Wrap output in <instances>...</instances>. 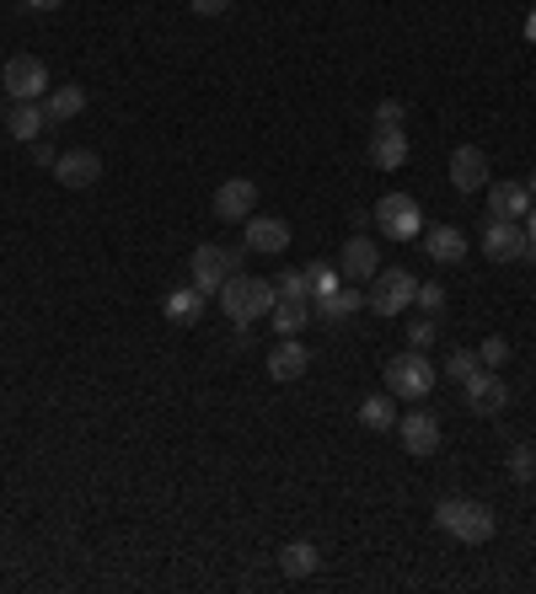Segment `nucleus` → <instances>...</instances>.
Instances as JSON below:
<instances>
[{
    "mask_svg": "<svg viewBox=\"0 0 536 594\" xmlns=\"http://www.w3.org/2000/svg\"><path fill=\"white\" fill-rule=\"evenodd\" d=\"M274 300H280V284H269V278L231 274L226 284H220V306H226V317L237 321V327L263 321L269 311H274Z\"/></svg>",
    "mask_w": 536,
    "mask_h": 594,
    "instance_id": "f257e3e1",
    "label": "nucleus"
},
{
    "mask_svg": "<svg viewBox=\"0 0 536 594\" xmlns=\"http://www.w3.org/2000/svg\"><path fill=\"white\" fill-rule=\"evenodd\" d=\"M435 525H440L446 536H456L461 547L494 541V509L478 504V498H440V504H435Z\"/></svg>",
    "mask_w": 536,
    "mask_h": 594,
    "instance_id": "f03ea898",
    "label": "nucleus"
},
{
    "mask_svg": "<svg viewBox=\"0 0 536 594\" xmlns=\"http://www.w3.org/2000/svg\"><path fill=\"white\" fill-rule=\"evenodd\" d=\"M386 386H392V396H403V402H424V396L440 386V375H435L429 354L408 349V354H392V359H386Z\"/></svg>",
    "mask_w": 536,
    "mask_h": 594,
    "instance_id": "7ed1b4c3",
    "label": "nucleus"
},
{
    "mask_svg": "<svg viewBox=\"0 0 536 594\" xmlns=\"http://www.w3.org/2000/svg\"><path fill=\"white\" fill-rule=\"evenodd\" d=\"M413 295H418V278L408 268H381L371 278V295H365V306H371L375 317H397V311H408Z\"/></svg>",
    "mask_w": 536,
    "mask_h": 594,
    "instance_id": "20e7f679",
    "label": "nucleus"
},
{
    "mask_svg": "<svg viewBox=\"0 0 536 594\" xmlns=\"http://www.w3.org/2000/svg\"><path fill=\"white\" fill-rule=\"evenodd\" d=\"M0 80H6V97L11 102H43L48 97V70H43L39 54H11Z\"/></svg>",
    "mask_w": 536,
    "mask_h": 594,
    "instance_id": "39448f33",
    "label": "nucleus"
},
{
    "mask_svg": "<svg viewBox=\"0 0 536 594\" xmlns=\"http://www.w3.org/2000/svg\"><path fill=\"white\" fill-rule=\"evenodd\" d=\"M188 274H194V289H205V295H220V284L237 274V252L231 246H194V257H188Z\"/></svg>",
    "mask_w": 536,
    "mask_h": 594,
    "instance_id": "423d86ee",
    "label": "nucleus"
},
{
    "mask_svg": "<svg viewBox=\"0 0 536 594\" xmlns=\"http://www.w3.org/2000/svg\"><path fill=\"white\" fill-rule=\"evenodd\" d=\"M375 226H381V237L392 241H413L424 231V215H418V198L408 194H386L375 204Z\"/></svg>",
    "mask_w": 536,
    "mask_h": 594,
    "instance_id": "0eeeda50",
    "label": "nucleus"
},
{
    "mask_svg": "<svg viewBox=\"0 0 536 594\" xmlns=\"http://www.w3.org/2000/svg\"><path fill=\"white\" fill-rule=\"evenodd\" d=\"M483 252L494 257V263H532V241H526V226L521 220H489L483 226Z\"/></svg>",
    "mask_w": 536,
    "mask_h": 594,
    "instance_id": "6e6552de",
    "label": "nucleus"
},
{
    "mask_svg": "<svg viewBox=\"0 0 536 594\" xmlns=\"http://www.w3.org/2000/svg\"><path fill=\"white\" fill-rule=\"evenodd\" d=\"M461 386H467V407H472V413H483V418H494V413H504V407H510V386L499 381L489 364H483V370H472Z\"/></svg>",
    "mask_w": 536,
    "mask_h": 594,
    "instance_id": "1a4fd4ad",
    "label": "nucleus"
},
{
    "mask_svg": "<svg viewBox=\"0 0 536 594\" xmlns=\"http://www.w3.org/2000/svg\"><path fill=\"white\" fill-rule=\"evenodd\" d=\"M338 274L349 278V284H365V278L381 274V246L371 237H349L338 246Z\"/></svg>",
    "mask_w": 536,
    "mask_h": 594,
    "instance_id": "9d476101",
    "label": "nucleus"
},
{
    "mask_svg": "<svg viewBox=\"0 0 536 594\" xmlns=\"http://www.w3.org/2000/svg\"><path fill=\"white\" fill-rule=\"evenodd\" d=\"M451 188L456 194H483L489 188V156H483V145H456L451 151Z\"/></svg>",
    "mask_w": 536,
    "mask_h": 594,
    "instance_id": "9b49d317",
    "label": "nucleus"
},
{
    "mask_svg": "<svg viewBox=\"0 0 536 594\" xmlns=\"http://www.w3.org/2000/svg\"><path fill=\"white\" fill-rule=\"evenodd\" d=\"M215 215L248 226L252 215H258V183H252V177H231V183H220V188H215Z\"/></svg>",
    "mask_w": 536,
    "mask_h": 594,
    "instance_id": "f8f14e48",
    "label": "nucleus"
},
{
    "mask_svg": "<svg viewBox=\"0 0 536 594\" xmlns=\"http://www.w3.org/2000/svg\"><path fill=\"white\" fill-rule=\"evenodd\" d=\"M97 177H102V156H97V151H65V156L54 161V183H59V188H91V183H97Z\"/></svg>",
    "mask_w": 536,
    "mask_h": 594,
    "instance_id": "ddd939ff",
    "label": "nucleus"
},
{
    "mask_svg": "<svg viewBox=\"0 0 536 594\" xmlns=\"http://www.w3.org/2000/svg\"><path fill=\"white\" fill-rule=\"evenodd\" d=\"M306 370H311V349H306V343L285 338V343H274V349H269V381L289 386V381H300Z\"/></svg>",
    "mask_w": 536,
    "mask_h": 594,
    "instance_id": "4468645a",
    "label": "nucleus"
},
{
    "mask_svg": "<svg viewBox=\"0 0 536 594\" xmlns=\"http://www.w3.org/2000/svg\"><path fill=\"white\" fill-rule=\"evenodd\" d=\"M289 246V226L280 220V215H252L248 220V252H258V257H280Z\"/></svg>",
    "mask_w": 536,
    "mask_h": 594,
    "instance_id": "2eb2a0df",
    "label": "nucleus"
},
{
    "mask_svg": "<svg viewBox=\"0 0 536 594\" xmlns=\"http://www.w3.org/2000/svg\"><path fill=\"white\" fill-rule=\"evenodd\" d=\"M397 439H403L408 455H435L440 450V424L429 413H408V418H397Z\"/></svg>",
    "mask_w": 536,
    "mask_h": 594,
    "instance_id": "dca6fc26",
    "label": "nucleus"
},
{
    "mask_svg": "<svg viewBox=\"0 0 536 594\" xmlns=\"http://www.w3.org/2000/svg\"><path fill=\"white\" fill-rule=\"evenodd\" d=\"M532 188L526 183H489V215L494 220H521V215H532Z\"/></svg>",
    "mask_w": 536,
    "mask_h": 594,
    "instance_id": "f3484780",
    "label": "nucleus"
},
{
    "mask_svg": "<svg viewBox=\"0 0 536 594\" xmlns=\"http://www.w3.org/2000/svg\"><path fill=\"white\" fill-rule=\"evenodd\" d=\"M424 252H429L440 268H456V263H467V237H461L456 226H435V231H424Z\"/></svg>",
    "mask_w": 536,
    "mask_h": 594,
    "instance_id": "a211bd4d",
    "label": "nucleus"
},
{
    "mask_svg": "<svg viewBox=\"0 0 536 594\" xmlns=\"http://www.w3.org/2000/svg\"><path fill=\"white\" fill-rule=\"evenodd\" d=\"M408 134L403 129H375L371 134V161L381 172H397V166H408Z\"/></svg>",
    "mask_w": 536,
    "mask_h": 594,
    "instance_id": "6ab92c4d",
    "label": "nucleus"
},
{
    "mask_svg": "<svg viewBox=\"0 0 536 594\" xmlns=\"http://www.w3.org/2000/svg\"><path fill=\"white\" fill-rule=\"evenodd\" d=\"M205 306H209V295L188 284V289H172V295H166V300H162V317L177 321V327H194V321L205 317Z\"/></svg>",
    "mask_w": 536,
    "mask_h": 594,
    "instance_id": "aec40b11",
    "label": "nucleus"
},
{
    "mask_svg": "<svg viewBox=\"0 0 536 594\" xmlns=\"http://www.w3.org/2000/svg\"><path fill=\"white\" fill-rule=\"evenodd\" d=\"M311 306H317V317L322 321H343V317H354V311L365 306V295H360V284H338L332 295H317Z\"/></svg>",
    "mask_w": 536,
    "mask_h": 594,
    "instance_id": "412c9836",
    "label": "nucleus"
},
{
    "mask_svg": "<svg viewBox=\"0 0 536 594\" xmlns=\"http://www.w3.org/2000/svg\"><path fill=\"white\" fill-rule=\"evenodd\" d=\"M360 429H371V435L397 429V396H392V392L365 396V402H360Z\"/></svg>",
    "mask_w": 536,
    "mask_h": 594,
    "instance_id": "4be33fe9",
    "label": "nucleus"
},
{
    "mask_svg": "<svg viewBox=\"0 0 536 594\" xmlns=\"http://www.w3.org/2000/svg\"><path fill=\"white\" fill-rule=\"evenodd\" d=\"M43 113H48V123H70L86 113V91L81 86H54L48 97H43Z\"/></svg>",
    "mask_w": 536,
    "mask_h": 594,
    "instance_id": "5701e85b",
    "label": "nucleus"
},
{
    "mask_svg": "<svg viewBox=\"0 0 536 594\" xmlns=\"http://www.w3.org/2000/svg\"><path fill=\"white\" fill-rule=\"evenodd\" d=\"M6 129H11V140H39L43 129H48V113H43V102H11V119H6Z\"/></svg>",
    "mask_w": 536,
    "mask_h": 594,
    "instance_id": "b1692460",
    "label": "nucleus"
},
{
    "mask_svg": "<svg viewBox=\"0 0 536 594\" xmlns=\"http://www.w3.org/2000/svg\"><path fill=\"white\" fill-rule=\"evenodd\" d=\"M306 317H311V300H274V311H269V327L280 332V338H295L300 327H306Z\"/></svg>",
    "mask_w": 536,
    "mask_h": 594,
    "instance_id": "393cba45",
    "label": "nucleus"
},
{
    "mask_svg": "<svg viewBox=\"0 0 536 594\" xmlns=\"http://www.w3.org/2000/svg\"><path fill=\"white\" fill-rule=\"evenodd\" d=\"M317 562H322V557H317L311 541H289V547H280V568H285L289 579H311Z\"/></svg>",
    "mask_w": 536,
    "mask_h": 594,
    "instance_id": "a878e982",
    "label": "nucleus"
},
{
    "mask_svg": "<svg viewBox=\"0 0 536 594\" xmlns=\"http://www.w3.org/2000/svg\"><path fill=\"white\" fill-rule=\"evenodd\" d=\"M280 295H285V300H311V278H306V268L280 274Z\"/></svg>",
    "mask_w": 536,
    "mask_h": 594,
    "instance_id": "bb28decb",
    "label": "nucleus"
},
{
    "mask_svg": "<svg viewBox=\"0 0 536 594\" xmlns=\"http://www.w3.org/2000/svg\"><path fill=\"white\" fill-rule=\"evenodd\" d=\"M510 476H515V482H532L536 476V450L532 444H515V450H510Z\"/></svg>",
    "mask_w": 536,
    "mask_h": 594,
    "instance_id": "cd10ccee",
    "label": "nucleus"
},
{
    "mask_svg": "<svg viewBox=\"0 0 536 594\" xmlns=\"http://www.w3.org/2000/svg\"><path fill=\"white\" fill-rule=\"evenodd\" d=\"M413 306H418L424 317H440V311H446V289H440V284H418Z\"/></svg>",
    "mask_w": 536,
    "mask_h": 594,
    "instance_id": "c85d7f7f",
    "label": "nucleus"
},
{
    "mask_svg": "<svg viewBox=\"0 0 536 594\" xmlns=\"http://www.w3.org/2000/svg\"><path fill=\"white\" fill-rule=\"evenodd\" d=\"M472 370H483V359L472 354V349H456V354L446 359V375H451V381H467Z\"/></svg>",
    "mask_w": 536,
    "mask_h": 594,
    "instance_id": "c756f323",
    "label": "nucleus"
},
{
    "mask_svg": "<svg viewBox=\"0 0 536 594\" xmlns=\"http://www.w3.org/2000/svg\"><path fill=\"white\" fill-rule=\"evenodd\" d=\"M435 332H440V327H435V317H418L408 327V343L418 349V354H429V349H435Z\"/></svg>",
    "mask_w": 536,
    "mask_h": 594,
    "instance_id": "7c9ffc66",
    "label": "nucleus"
},
{
    "mask_svg": "<svg viewBox=\"0 0 536 594\" xmlns=\"http://www.w3.org/2000/svg\"><path fill=\"white\" fill-rule=\"evenodd\" d=\"M403 119H408V108H403L397 97H386V102H375V123H381V129H403Z\"/></svg>",
    "mask_w": 536,
    "mask_h": 594,
    "instance_id": "2f4dec72",
    "label": "nucleus"
},
{
    "mask_svg": "<svg viewBox=\"0 0 536 594\" xmlns=\"http://www.w3.org/2000/svg\"><path fill=\"white\" fill-rule=\"evenodd\" d=\"M306 278H311V300H317V295H332V289H338V268H306Z\"/></svg>",
    "mask_w": 536,
    "mask_h": 594,
    "instance_id": "473e14b6",
    "label": "nucleus"
},
{
    "mask_svg": "<svg viewBox=\"0 0 536 594\" xmlns=\"http://www.w3.org/2000/svg\"><path fill=\"white\" fill-rule=\"evenodd\" d=\"M478 359H483L489 370H499V364L510 359V343H504V338H483V349H478Z\"/></svg>",
    "mask_w": 536,
    "mask_h": 594,
    "instance_id": "72a5a7b5",
    "label": "nucleus"
},
{
    "mask_svg": "<svg viewBox=\"0 0 536 594\" xmlns=\"http://www.w3.org/2000/svg\"><path fill=\"white\" fill-rule=\"evenodd\" d=\"M226 6H231V0H194V11H199V16H220Z\"/></svg>",
    "mask_w": 536,
    "mask_h": 594,
    "instance_id": "f704fd0d",
    "label": "nucleus"
},
{
    "mask_svg": "<svg viewBox=\"0 0 536 594\" xmlns=\"http://www.w3.org/2000/svg\"><path fill=\"white\" fill-rule=\"evenodd\" d=\"M33 161H39V166H54V161H59V156H54L48 145H39V140H33Z\"/></svg>",
    "mask_w": 536,
    "mask_h": 594,
    "instance_id": "c9c22d12",
    "label": "nucleus"
},
{
    "mask_svg": "<svg viewBox=\"0 0 536 594\" xmlns=\"http://www.w3.org/2000/svg\"><path fill=\"white\" fill-rule=\"evenodd\" d=\"M526 241H532V263H536V204H532V215H526Z\"/></svg>",
    "mask_w": 536,
    "mask_h": 594,
    "instance_id": "e433bc0d",
    "label": "nucleus"
},
{
    "mask_svg": "<svg viewBox=\"0 0 536 594\" xmlns=\"http://www.w3.org/2000/svg\"><path fill=\"white\" fill-rule=\"evenodd\" d=\"M65 0H28V11H59Z\"/></svg>",
    "mask_w": 536,
    "mask_h": 594,
    "instance_id": "4c0bfd02",
    "label": "nucleus"
},
{
    "mask_svg": "<svg viewBox=\"0 0 536 594\" xmlns=\"http://www.w3.org/2000/svg\"><path fill=\"white\" fill-rule=\"evenodd\" d=\"M526 38H532V43H536V11H532V22H526Z\"/></svg>",
    "mask_w": 536,
    "mask_h": 594,
    "instance_id": "58836bf2",
    "label": "nucleus"
},
{
    "mask_svg": "<svg viewBox=\"0 0 536 594\" xmlns=\"http://www.w3.org/2000/svg\"><path fill=\"white\" fill-rule=\"evenodd\" d=\"M526 188H532V198H536V172H532V177H526Z\"/></svg>",
    "mask_w": 536,
    "mask_h": 594,
    "instance_id": "ea45409f",
    "label": "nucleus"
}]
</instances>
